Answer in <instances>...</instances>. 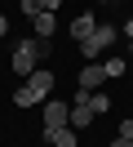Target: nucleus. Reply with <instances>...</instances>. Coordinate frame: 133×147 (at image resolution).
Instances as JSON below:
<instances>
[{
	"mask_svg": "<svg viewBox=\"0 0 133 147\" xmlns=\"http://www.w3.org/2000/svg\"><path fill=\"white\" fill-rule=\"evenodd\" d=\"M53 89V71H31L27 76V85L13 94V107H35V102H44Z\"/></svg>",
	"mask_w": 133,
	"mask_h": 147,
	"instance_id": "nucleus-1",
	"label": "nucleus"
},
{
	"mask_svg": "<svg viewBox=\"0 0 133 147\" xmlns=\"http://www.w3.org/2000/svg\"><path fill=\"white\" fill-rule=\"evenodd\" d=\"M111 40H115V27L98 22V27H93V36H84V40H80V49H84V58H89V63H98V54H102V49H111Z\"/></svg>",
	"mask_w": 133,
	"mask_h": 147,
	"instance_id": "nucleus-2",
	"label": "nucleus"
},
{
	"mask_svg": "<svg viewBox=\"0 0 133 147\" xmlns=\"http://www.w3.org/2000/svg\"><path fill=\"white\" fill-rule=\"evenodd\" d=\"M35 63H40V49H35V40H22V45L13 49V71H22V76H27Z\"/></svg>",
	"mask_w": 133,
	"mask_h": 147,
	"instance_id": "nucleus-3",
	"label": "nucleus"
},
{
	"mask_svg": "<svg viewBox=\"0 0 133 147\" xmlns=\"http://www.w3.org/2000/svg\"><path fill=\"white\" fill-rule=\"evenodd\" d=\"M67 120H71V107H67V102H58V98H44V129H58V125H67Z\"/></svg>",
	"mask_w": 133,
	"mask_h": 147,
	"instance_id": "nucleus-4",
	"label": "nucleus"
},
{
	"mask_svg": "<svg viewBox=\"0 0 133 147\" xmlns=\"http://www.w3.org/2000/svg\"><path fill=\"white\" fill-rule=\"evenodd\" d=\"M44 143H53V147H80V138H76L71 125H58V129H44Z\"/></svg>",
	"mask_w": 133,
	"mask_h": 147,
	"instance_id": "nucleus-5",
	"label": "nucleus"
},
{
	"mask_svg": "<svg viewBox=\"0 0 133 147\" xmlns=\"http://www.w3.org/2000/svg\"><path fill=\"white\" fill-rule=\"evenodd\" d=\"M93 116H98V111L89 107V102H71V120H67V125L71 129H84V125H93Z\"/></svg>",
	"mask_w": 133,
	"mask_h": 147,
	"instance_id": "nucleus-6",
	"label": "nucleus"
},
{
	"mask_svg": "<svg viewBox=\"0 0 133 147\" xmlns=\"http://www.w3.org/2000/svg\"><path fill=\"white\" fill-rule=\"evenodd\" d=\"M102 80H106V71H102V67H98V63H89L84 71H80V89H98V85H102Z\"/></svg>",
	"mask_w": 133,
	"mask_h": 147,
	"instance_id": "nucleus-7",
	"label": "nucleus"
},
{
	"mask_svg": "<svg viewBox=\"0 0 133 147\" xmlns=\"http://www.w3.org/2000/svg\"><path fill=\"white\" fill-rule=\"evenodd\" d=\"M31 27H35V36H53V27H58V18H53V9L35 13V18H31Z\"/></svg>",
	"mask_w": 133,
	"mask_h": 147,
	"instance_id": "nucleus-8",
	"label": "nucleus"
},
{
	"mask_svg": "<svg viewBox=\"0 0 133 147\" xmlns=\"http://www.w3.org/2000/svg\"><path fill=\"white\" fill-rule=\"evenodd\" d=\"M93 27H98V22L89 18V13H80V18L71 22V36H80V40H84V36H93Z\"/></svg>",
	"mask_w": 133,
	"mask_h": 147,
	"instance_id": "nucleus-9",
	"label": "nucleus"
},
{
	"mask_svg": "<svg viewBox=\"0 0 133 147\" xmlns=\"http://www.w3.org/2000/svg\"><path fill=\"white\" fill-rule=\"evenodd\" d=\"M18 5H22V13H27V18H35V13H44V9H53L49 0H18Z\"/></svg>",
	"mask_w": 133,
	"mask_h": 147,
	"instance_id": "nucleus-10",
	"label": "nucleus"
},
{
	"mask_svg": "<svg viewBox=\"0 0 133 147\" xmlns=\"http://www.w3.org/2000/svg\"><path fill=\"white\" fill-rule=\"evenodd\" d=\"M102 71H106V80H115V76H124V58H106V63H102Z\"/></svg>",
	"mask_w": 133,
	"mask_h": 147,
	"instance_id": "nucleus-11",
	"label": "nucleus"
},
{
	"mask_svg": "<svg viewBox=\"0 0 133 147\" xmlns=\"http://www.w3.org/2000/svg\"><path fill=\"white\" fill-rule=\"evenodd\" d=\"M89 107H93V111H98V116H102V111H106V107H111V98H106V94H89Z\"/></svg>",
	"mask_w": 133,
	"mask_h": 147,
	"instance_id": "nucleus-12",
	"label": "nucleus"
},
{
	"mask_svg": "<svg viewBox=\"0 0 133 147\" xmlns=\"http://www.w3.org/2000/svg\"><path fill=\"white\" fill-rule=\"evenodd\" d=\"M111 147H133V138H115V143Z\"/></svg>",
	"mask_w": 133,
	"mask_h": 147,
	"instance_id": "nucleus-13",
	"label": "nucleus"
},
{
	"mask_svg": "<svg viewBox=\"0 0 133 147\" xmlns=\"http://www.w3.org/2000/svg\"><path fill=\"white\" fill-rule=\"evenodd\" d=\"M5 31H9V18H5V13H0V36H5Z\"/></svg>",
	"mask_w": 133,
	"mask_h": 147,
	"instance_id": "nucleus-14",
	"label": "nucleus"
},
{
	"mask_svg": "<svg viewBox=\"0 0 133 147\" xmlns=\"http://www.w3.org/2000/svg\"><path fill=\"white\" fill-rule=\"evenodd\" d=\"M124 36H129V40H133V18H129V22H124Z\"/></svg>",
	"mask_w": 133,
	"mask_h": 147,
	"instance_id": "nucleus-15",
	"label": "nucleus"
},
{
	"mask_svg": "<svg viewBox=\"0 0 133 147\" xmlns=\"http://www.w3.org/2000/svg\"><path fill=\"white\" fill-rule=\"evenodd\" d=\"M49 5H53V9H58V0H49Z\"/></svg>",
	"mask_w": 133,
	"mask_h": 147,
	"instance_id": "nucleus-16",
	"label": "nucleus"
},
{
	"mask_svg": "<svg viewBox=\"0 0 133 147\" xmlns=\"http://www.w3.org/2000/svg\"><path fill=\"white\" fill-rule=\"evenodd\" d=\"M102 5H111V0H102Z\"/></svg>",
	"mask_w": 133,
	"mask_h": 147,
	"instance_id": "nucleus-17",
	"label": "nucleus"
},
{
	"mask_svg": "<svg viewBox=\"0 0 133 147\" xmlns=\"http://www.w3.org/2000/svg\"><path fill=\"white\" fill-rule=\"evenodd\" d=\"M129 45H133V40H129Z\"/></svg>",
	"mask_w": 133,
	"mask_h": 147,
	"instance_id": "nucleus-18",
	"label": "nucleus"
}]
</instances>
